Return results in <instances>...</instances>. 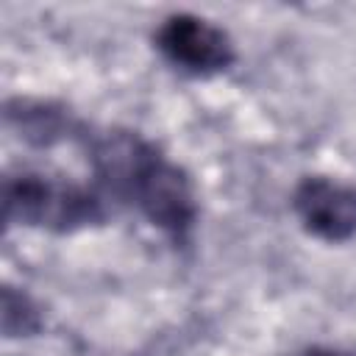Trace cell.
<instances>
[{
    "mask_svg": "<svg viewBox=\"0 0 356 356\" xmlns=\"http://www.w3.org/2000/svg\"><path fill=\"white\" fill-rule=\"evenodd\" d=\"M78 145L97 192L131 206L175 245L192 239L200 214L195 181L153 139L120 125H86Z\"/></svg>",
    "mask_w": 356,
    "mask_h": 356,
    "instance_id": "1",
    "label": "cell"
},
{
    "mask_svg": "<svg viewBox=\"0 0 356 356\" xmlns=\"http://www.w3.org/2000/svg\"><path fill=\"white\" fill-rule=\"evenodd\" d=\"M3 222L47 234H78L108 222V197L95 186L67 181L39 170H8L0 189Z\"/></svg>",
    "mask_w": 356,
    "mask_h": 356,
    "instance_id": "2",
    "label": "cell"
},
{
    "mask_svg": "<svg viewBox=\"0 0 356 356\" xmlns=\"http://www.w3.org/2000/svg\"><path fill=\"white\" fill-rule=\"evenodd\" d=\"M153 47L170 67L192 78L220 75L236 61V44L231 33L192 11L167 14L153 31Z\"/></svg>",
    "mask_w": 356,
    "mask_h": 356,
    "instance_id": "3",
    "label": "cell"
},
{
    "mask_svg": "<svg viewBox=\"0 0 356 356\" xmlns=\"http://www.w3.org/2000/svg\"><path fill=\"white\" fill-rule=\"evenodd\" d=\"M300 228L328 245L356 236V186L331 175H303L289 197Z\"/></svg>",
    "mask_w": 356,
    "mask_h": 356,
    "instance_id": "4",
    "label": "cell"
},
{
    "mask_svg": "<svg viewBox=\"0 0 356 356\" xmlns=\"http://www.w3.org/2000/svg\"><path fill=\"white\" fill-rule=\"evenodd\" d=\"M3 122L8 134L31 147L78 142L86 131V122H81L67 106L42 97H8L3 106Z\"/></svg>",
    "mask_w": 356,
    "mask_h": 356,
    "instance_id": "5",
    "label": "cell"
},
{
    "mask_svg": "<svg viewBox=\"0 0 356 356\" xmlns=\"http://www.w3.org/2000/svg\"><path fill=\"white\" fill-rule=\"evenodd\" d=\"M0 325L6 339H28L44 328V312L31 292L6 284L0 292Z\"/></svg>",
    "mask_w": 356,
    "mask_h": 356,
    "instance_id": "6",
    "label": "cell"
},
{
    "mask_svg": "<svg viewBox=\"0 0 356 356\" xmlns=\"http://www.w3.org/2000/svg\"><path fill=\"white\" fill-rule=\"evenodd\" d=\"M298 356H348V353H342V350H334V348H325V345H312V348L300 350Z\"/></svg>",
    "mask_w": 356,
    "mask_h": 356,
    "instance_id": "7",
    "label": "cell"
}]
</instances>
